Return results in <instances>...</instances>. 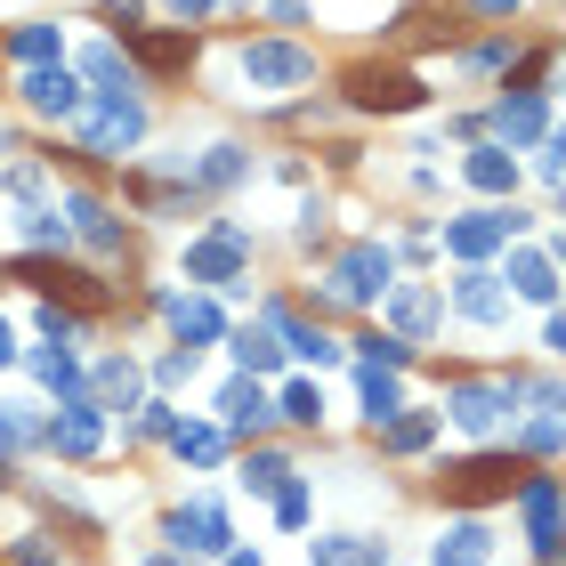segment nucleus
<instances>
[{
  "label": "nucleus",
  "instance_id": "nucleus-1",
  "mask_svg": "<svg viewBox=\"0 0 566 566\" xmlns=\"http://www.w3.org/2000/svg\"><path fill=\"white\" fill-rule=\"evenodd\" d=\"M348 97H356V106H381V114H405V106H421V81L396 73V66H356Z\"/></svg>",
  "mask_w": 566,
  "mask_h": 566
},
{
  "label": "nucleus",
  "instance_id": "nucleus-2",
  "mask_svg": "<svg viewBox=\"0 0 566 566\" xmlns=\"http://www.w3.org/2000/svg\"><path fill=\"white\" fill-rule=\"evenodd\" d=\"M316 66H308L300 49H284V41H259V49H243V81L251 90H291V81H308Z\"/></svg>",
  "mask_w": 566,
  "mask_h": 566
},
{
  "label": "nucleus",
  "instance_id": "nucleus-3",
  "mask_svg": "<svg viewBox=\"0 0 566 566\" xmlns=\"http://www.w3.org/2000/svg\"><path fill=\"white\" fill-rule=\"evenodd\" d=\"M518 486V461H453L446 470V501H494Z\"/></svg>",
  "mask_w": 566,
  "mask_h": 566
},
{
  "label": "nucleus",
  "instance_id": "nucleus-4",
  "mask_svg": "<svg viewBox=\"0 0 566 566\" xmlns=\"http://www.w3.org/2000/svg\"><path fill=\"white\" fill-rule=\"evenodd\" d=\"M381 284H389V251H348L340 276H332V291H340V300H372Z\"/></svg>",
  "mask_w": 566,
  "mask_h": 566
},
{
  "label": "nucleus",
  "instance_id": "nucleus-5",
  "mask_svg": "<svg viewBox=\"0 0 566 566\" xmlns=\"http://www.w3.org/2000/svg\"><path fill=\"white\" fill-rule=\"evenodd\" d=\"M138 57L154 73H178V66H195V33H138Z\"/></svg>",
  "mask_w": 566,
  "mask_h": 566
},
{
  "label": "nucleus",
  "instance_id": "nucleus-6",
  "mask_svg": "<svg viewBox=\"0 0 566 566\" xmlns=\"http://www.w3.org/2000/svg\"><path fill=\"white\" fill-rule=\"evenodd\" d=\"M453 421H461V429H477V437H486V429L501 421V396H494V389H461V396H453Z\"/></svg>",
  "mask_w": 566,
  "mask_h": 566
},
{
  "label": "nucleus",
  "instance_id": "nucleus-7",
  "mask_svg": "<svg viewBox=\"0 0 566 566\" xmlns=\"http://www.w3.org/2000/svg\"><path fill=\"white\" fill-rule=\"evenodd\" d=\"M25 97H33L41 114H73V81H66V73H33Z\"/></svg>",
  "mask_w": 566,
  "mask_h": 566
},
{
  "label": "nucleus",
  "instance_id": "nucleus-8",
  "mask_svg": "<svg viewBox=\"0 0 566 566\" xmlns=\"http://www.w3.org/2000/svg\"><path fill=\"white\" fill-rule=\"evenodd\" d=\"M527 501H534V551L551 558V551H558V527H551V477H534Z\"/></svg>",
  "mask_w": 566,
  "mask_h": 566
},
{
  "label": "nucleus",
  "instance_id": "nucleus-9",
  "mask_svg": "<svg viewBox=\"0 0 566 566\" xmlns=\"http://www.w3.org/2000/svg\"><path fill=\"white\" fill-rule=\"evenodd\" d=\"M227 421H235V429H259V421H267L259 389H227Z\"/></svg>",
  "mask_w": 566,
  "mask_h": 566
},
{
  "label": "nucleus",
  "instance_id": "nucleus-10",
  "mask_svg": "<svg viewBox=\"0 0 566 566\" xmlns=\"http://www.w3.org/2000/svg\"><path fill=\"white\" fill-rule=\"evenodd\" d=\"M235 259H243L235 243H203L195 251V276H235Z\"/></svg>",
  "mask_w": 566,
  "mask_h": 566
},
{
  "label": "nucleus",
  "instance_id": "nucleus-11",
  "mask_svg": "<svg viewBox=\"0 0 566 566\" xmlns=\"http://www.w3.org/2000/svg\"><path fill=\"white\" fill-rule=\"evenodd\" d=\"M461 308H470V316H501V291L486 276H470V284H461Z\"/></svg>",
  "mask_w": 566,
  "mask_h": 566
},
{
  "label": "nucleus",
  "instance_id": "nucleus-12",
  "mask_svg": "<svg viewBox=\"0 0 566 566\" xmlns=\"http://www.w3.org/2000/svg\"><path fill=\"white\" fill-rule=\"evenodd\" d=\"M178 534H195V551H219V510H186Z\"/></svg>",
  "mask_w": 566,
  "mask_h": 566
},
{
  "label": "nucleus",
  "instance_id": "nucleus-13",
  "mask_svg": "<svg viewBox=\"0 0 566 566\" xmlns=\"http://www.w3.org/2000/svg\"><path fill=\"white\" fill-rule=\"evenodd\" d=\"M477 558H486V534H477V527H470V534H453V551H446V558H437V566H477Z\"/></svg>",
  "mask_w": 566,
  "mask_h": 566
},
{
  "label": "nucleus",
  "instance_id": "nucleus-14",
  "mask_svg": "<svg viewBox=\"0 0 566 566\" xmlns=\"http://www.w3.org/2000/svg\"><path fill=\"white\" fill-rule=\"evenodd\" d=\"M365 405H372V421H389V413H396V389L381 381V372H365Z\"/></svg>",
  "mask_w": 566,
  "mask_h": 566
},
{
  "label": "nucleus",
  "instance_id": "nucleus-15",
  "mask_svg": "<svg viewBox=\"0 0 566 566\" xmlns=\"http://www.w3.org/2000/svg\"><path fill=\"white\" fill-rule=\"evenodd\" d=\"M235 356H243V365H276V340H267V332H243Z\"/></svg>",
  "mask_w": 566,
  "mask_h": 566
},
{
  "label": "nucleus",
  "instance_id": "nucleus-16",
  "mask_svg": "<svg viewBox=\"0 0 566 566\" xmlns=\"http://www.w3.org/2000/svg\"><path fill=\"white\" fill-rule=\"evenodd\" d=\"M470 178H477V186H510V162H501V154H477Z\"/></svg>",
  "mask_w": 566,
  "mask_h": 566
},
{
  "label": "nucleus",
  "instance_id": "nucleus-17",
  "mask_svg": "<svg viewBox=\"0 0 566 566\" xmlns=\"http://www.w3.org/2000/svg\"><path fill=\"white\" fill-rule=\"evenodd\" d=\"M396 316H405V324H429L437 300H429V291H405V300H396Z\"/></svg>",
  "mask_w": 566,
  "mask_h": 566
},
{
  "label": "nucleus",
  "instance_id": "nucleus-18",
  "mask_svg": "<svg viewBox=\"0 0 566 566\" xmlns=\"http://www.w3.org/2000/svg\"><path fill=\"white\" fill-rule=\"evenodd\" d=\"M284 405H291V421H316V413H324V396H316V389H291Z\"/></svg>",
  "mask_w": 566,
  "mask_h": 566
},
{
  "label": "nucleus",
  "instance_id": "nucleus-19",
  "mask_svg": "<svg viewBox=\"0 0 566 566\" xmlns=\"http://www.w3.org/2000/svg\"><path fill=\"white\" fill-rule=\"evenodd\" d=\"M171 9H186V16H203V9H211V0H171Z\"/></svg>",
  "mask_w": 566,
  "mask_h": 566
},
{
  "label": "nucleus",
  "instance_id": "nucleus-20",
  "mask_svg": "<svg viewBox=\"0 0 566 566\" xmlns=\"http://www.w3.org/2000/svg\"><path fill=\"white\" fill-rule=\"evenodd\" d=\"M0 365H9V324H0Z\"/></svg>",
  "mask_w": 566,
  "mask_h": 566
},
{
  "label": "nucleus",
  "instance_id": "nucleus-21",
  "mask_svg": "<svg viewBox=\"0 0 566 566\" xmlns=\"http://www.w3.org/2000/svg\"><path fill=\"white\" fill-rule=\"evenodd\" d=\"M477 9H518V0H477Z\"/></svg>",
  "mask_w": 566,
  "mask_h": 566
}]
</instances>
